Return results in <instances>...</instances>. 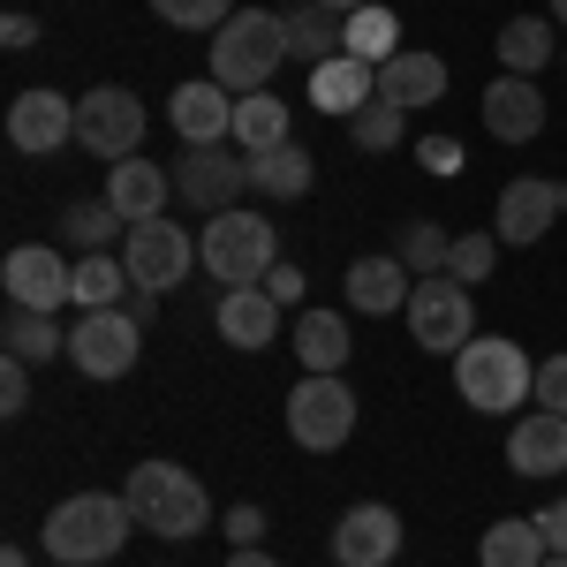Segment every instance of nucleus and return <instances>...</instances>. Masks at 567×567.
<instances>
[{
    "label": "nucleus",
    "mask_w": 567,
    "mask_h": 567,
    "mask_svg": "<svg viewBox=\"0 0 567 567\" xmlns=\"http://www.w3.org/2000/svg\"><path fill=\"white\" fill-rule=\"evenodd\" d=\"M243 189H250V159L243 152H227V144H182V159H175L182 205H197V213L213 219V213H235Z\"/></svg>",
    "instance_id": "obj_10"
},
{
    "label": "nucleus",
    "mask_w": 567,
    "mask_h": 567,
    "mask_svg": "<svg viewBox=\"0 0 567 567\" xmlns=\"http://www.w3.org/2000/svg\"><path fill=\"white\" fill-rule=\"evenodd\" d=\"M167 167H152V159H122V167H106V205L122 213V227H144V219H167Z\"/></svg>",
    "instance_id": "obj_21"
},
{
    "label": "nucleus",
    "mask_w": 567,
    "mask_h": 567,
    "mask_svg": "<svg viewBox=\"0 0 567 567\" xmlns=\"http://www.w3.org/2000/svg\"><path fill=\"white\" fill-rule=\"evenodd\" d=\"M371 99H379V69H371V61H355V53H333L326 69H310V106H318V114L355 122Z\"/></svg>",
    "instance_id": "obj_18"
},
{
    "label": "nucleus",
    "mask_w": 567,
    "mask_h": 567,
    "mask_svg": "<svg viewBox=\"0 0 567 567\" xmlns=\"http://www.w3.org/2000/svg\"><path fill=\"white\" fill-rule=\"evenodd\" d=\"M341 53H355V61H371V69H386L393 53H401V16L393 8H355L349 23H341Z\"/></svg>",
    "instance_id": "obj_30"
},
{
    "label": "nucleus",
    "mask_w": 567,
    "mask_h": 567,
    "mask_svg": "<svg viewBox=\"0 0 567 567\" xmlns=\"http://www.w3.org/2000/svg\"><path fill=\"white\" fill-rule=\"evenodd\" d=\"M560 219H567V182H560Z\"/></svg>",
    "instance_id": "obj_51"
},
{
    "label": "nucleus",
    "mask_w": 567,
    "mask_h": 567,
    "mask_svg": "<svg viewBox=\"0 0 567 567\" xmlns=\"http://www.w3.org/2000/svg\"><path fill=\"white\" fill-rule=\"evenodd\" d=\"M318 8H326V16H341V23H349L355 8H371V0H318Z\"/></svg>",
    "instance_id": "obj_47"
},
{
    "label": "nucleus",
    "mask_w": 567,
    "mask_h": 567,
    "mask_svg": "<svg viewBox=\"0 0 567 567\" xmlns=\"http://www.w3.org/2000/svg\"><path fill=\"white\" fill-rule=\"evenodd\" d=\"M484 130L499 136V144L545 136V91H537V76H499V84L484 91Z\"/></svg>",
    "instance_id": "obj_17"
},
{
    "label": "nucleus",
    "mask_w": 567,
    "mask_h": 567,
    "mask_svg": "<svg viewBox=\"0 0 567 567\" xmlns=\"http://www.w3.org/2000/svg\"><path fill=\"white\" fill-rule=\"evenodd\" d=\"M213 326L227 349H272L280 341V303H272V288H227Z\"/></svg>",
    "instance_id": "obj_19"
},
{
    "label": "nucleus",
    "mask_w": 567,
    "mask_h": 567,
    "mask_svg": "<svg viewBox=\"0 0 567 567\" xmlns=\"http://www.w3.org/2000/svg\"><path fill=\"white\" fill-rule=\"evenodd\" d=\"M76 144H84L91 159H136V144H144V99L122 84H99L76 99Z\"/></svg>",
    "instance_id": "obj_9"
},
{
    "label": "nucleus",
    "mask_w": 567,
    "mask_h": 567,
    "mask_svg": "<svg viewBox=\"0 0 567 567\" xmlns=\"http://www.w3.org/2000/svg\"><path fill=\"white\" fill-rule=\"evenodd\" d=\"M258 288H272V303H280V310H288V303H303V265H288V258H280V265H272V272L258 280Z\"/></svg>",
    "instance_id": "obj_41"
},
{
    "label": "nucleus",
    "mask_w": 567,
    "mask_h": 567,
    "mask_svg": "<svg viewBox=\"0 0 567 567\" xmlns=\"http://www.w3.org/2000/svg\"><path fill=\"white\" fill-rule=\"evenodd\" d=\"M227 537H235V545H258V537H265V507H250V499L227 507Z\"/></svg>",
    "instance_id": "obj_42"
},
{
    "label": "nucleus",
    "mask_w": 567,
    "mask_h": 567,
    "mask_svg": "<svg viewBox=\"0 0 567 567\" xmlns=\"http://www.w3.org/2000/svg\"><path fill=\"white\" fill-rule=\"evenodd\" d=\"M0 341H8V355H23V363H53V355H69L61 318H53V310H23V303H8V318H0Z\"/></svg>",
    "instance_id": "obj_28"
},
{
    "label": "nucleus",
    "mask_w": 567,
    "mask_h": 567,
    "mask_svg": "<svg viewBox=\"0 0 567 567\" xmlns=\"http://www.w3.org/2000/svg\"><path fill=\"white\" fill-rule=\"evenodd\" d=\"M439 91H446V61L439 53H424V45H401L386 69H379V99L386 106H439Z\"/></svg>",
    "instance_id": "obj_22"
},
{
    "label": "nucleus",
    "mask_w": 567,
    "mask_h": 567,
    "mask_svg": "<svg viewBox=\"0 0 567 567\" xmlns=\"http://www.w3.org/2000/svg\"><path fill=\"white\" fill-rule=\"evenodd\" d=\"M537 529H545V545H553V553H567V499L537 507Z\"/></svg>",
    "instance_id": "obj_43"
},
{
    "label": "nucleus",
    "mask_w": 567,
    "mask_h": 567,
    "mask_svg": "<svg viewBox=\"0 0 567 567\" xmlns=\"http://www.w3.org/2000/svg\"><path fill=\"white\" fill-rule=\"evenodd\" d=\"M401 130H409V114H401V106H386V99H371V106L349 122V144H355V152H393V144H401Z\"/></svg>",
    "instance_id": "obj_35"
},
{
    "label": "nucleus",
    "mask_w": 567,
    "mask_h": 567,
    "mask_svg": "<svg viewBox=\"0 0 567 567\" xmlns=\"http://www.w3.org/2000/svg\"><path fill=\"white\" fill-rule=\"evenodd\" d=\"M243 159H250V189H258V197H280V205L303 197L310 182H318V167H310V152L296 144V136L272 144V152H243Z\"/></svg>",
    "instance_id": "obj_26"
},
{
    "label": "nucleus",
    "mask_w": 567,
    "mask_h": 567,
    "mask_svg": "<svg viewBox=\"0 0 567 567\" xmlns=\"http://www.w3.org/2000/svg\"><path fill=\"white\" fill-rule=\"evenodd\" d=\"M114 227H122V213H114L106 197H91V205H69V219H61V235H69L84 258H91V250H106V235H114Z\"/></svg>",
    "instance_id": "obj_36"
},
{
    "label": "nucleus",
    "mask_w": 567,
    "mask_h": 567,
    "mask_svg": "<svg viewBox=\"0 0 567 567\" xmlns=\"http://www.w3.org/2000/svg\"><path fill=\"white\" fill-rule=\"evenodd\" d=\"M409 265L393 258H349V310H363V318H393V310L409 303Z\"/></svg>",
    "instance_id": "obj_23"
},
{
    "label": "nucleus",
    "mask_w": 567,
    "mask_h": 567,
    "mask_svg": "<svg viewBox=\"0 0 567 567\" xmlns=\"http://www.w3.org/2000/svg\"><path fill=\"white\" fill-rule=\"evenodd\" d=\"M197 258L213 272L219 288H258L265 272L280 265V235H272V219L265 213H213L205 219V243H197Z\"/></svg>",
    "instance_id": "obj_5"
},
{
    "label": "nucleus",
    "mask_w": 567,
    "mask_h": 567,
    "mask_svg": "<svg viewBox=\"0 0 567 567\" xmlns=\"http://www.w3.org/2000/svg\"><path fill=\"white\" fill-rule=\"evenodd\" d=\"M553 31H560L553 16H507V23H499V45H492V53H499V69H507V76H537V69L560 53Z\"/></svg>",
    "instance_id": "obj_25"
},
{
    "label": "nucleus",
    "mask_w": 567,
    "mask_h": 567,
    "mask_svg": "<svg viewBox=\"0 0 567 567\" xmlns=\"http://www.w3.org/2000/svg\"><path fill=\"white\" fill-rule=\"evenodd\" d=\"M227 567H280V560H272V553H258V545H235V560H227Z\"/></svg>",
    "instance_id": "obj_46"
},
{
    "label": "nucleus",
    "mask_w": 567,
    "mask_h": 567,
    "mask_svg": "<svg viewBox=\"0 0 567 567\" xmlns=\"http://www.w3.org/2000/svg\"><path fill=\"white\" fill-rule=\"evenodd\" d=\"M355 432V393L341 371H310L303 386L288 393V439L303 446V454H333V446H349Z\"/></svg>",
    "instance_id": "obj_6"
},
{
    "label": "nucleus",
    "mask_w": 567,
    "mask_h": 567,
    "mask_svg": "<svg viewBox=\"0 0 567 567\" xmlns=\"http://www.w3.org/2000/svg\"><path fill=\"white\" fill-rule=\"evenodd\" d=\"M136 355H144V326H136L130 310H84L76 326H69V363L84 371V379H130Z\"/></svg>",
    "instance_id": "obj_8"
},
{
    "label": "nucleus",
    "mask_w": 567,
    "mask_h": 567,
    "mask_svg": "<svg viewBox=\"0 0 567 567\" xmlns=\"http://www.w3.org/2000/svg\"><path fill=\"white\" fill-rule=\"evenodd\" d=\"M553 23H567V0H553Z\"/></svg>",
    "instance_id": "obj_49"
},
{
    "label": "nucleus",
    "mask_w": 567,
    "mask_h": 567,
    "mask_svg": "<svg viewBox=\"0 0 567 567\" xmlns=\"http://www.w3.org/2000/svg\"><path fill=\"white\" fill-rule=\"evenodd\" d=\"M560 219V182H537V175H523V182H507L499 189V205H492V235L499 243H537L545 227Z\"/></svg>",
    "instance_id": "obj_16"
},
{
    "label": "nucleus",
    "mask_w": 567,
    "mask_h": 567,
    "mask_svg": "<svg viewBox=\"0 0 567 567\" xmlns=\"http://www.w3.org/2000/svg\"><path fill=\"white\" fill-rule=\"evenodd\" d=\"M537 409L567 416V355H545V363H537Z\"/></svg>",
    "instance_id": "obj_40"
},
{
    "label": "nucleus",
    "mask_w": 567,
    "mask_h": 567,
    "mask_svg": "<svg viewBox=\"0 0 567 567\" xmlns=\"http://www.w3.org/2000/svg\"><path fill=\"white\" fill-rule=\"evenodd\" d=\"M454 393H462L477 416H507V409H523L529 393H537V371H529V355L515 349V341L477 333L470 349L454 355Z\"/></svg>",
    "instance_id": "obj_4"
},
{
    "label": "nucleus",
    "mask_w": 567,
    "mask_h": 567,
    "mask_svg": "<svg viewBox=\"0 0 567 567\" xmlns=\"http://www.w3.org/2000/svg\"><path fill=\"white\" fill-rule=\"evenodd\" d=\"M545 567H567V553H553V560H545Z\"/></svg>",
    "instance_id": "obj_50"
},
{
    "label": "nucleus",
    "mask_w": 567,
    "mask_h": 567,
    "mask_svg": "<svg viewBox=\"0 0 567 567\" xmlns=\"http://www.w3.org/2000/svg\"><path fill=\"white\" fill-rule=\"evenodd\" d=\"M167 122L182 130V144H235V91L197 76L167 99Z\"/></svg>",
    "instance_id": "obj_15"
},
{
    "label": "nucleus",
    "mask_w": 567,
    "mask_h": 567,
    "mask_svg": "<svg viewBox=\"0 0 567 567\" xmlns=\"http://www.w3.org/2000/svg\"><path fill=\"white\" fill-rule=\"evenodd\" d=\"M560 61H567V45H560Z\"/></svg>",
    "instance_id": "obj_52"
},
{
    "label": "nucleus",
    "mask_w": 567,
    "mask_h": 567,
    "mask_svg": "<svg viewBox=\"0 0 567 567\" xmlns=\"http://www.w3.org/2000/svg\"><path fill=\"white\" fill-rule=\"evenodd\" d=\"M545 560H553V545H545L537 515H499L477 537V567H545Z\"/></svg>",
    "instance_id": "obj_24"
},
{
    "label": "nucleus",
    "mask_w": 567,
    "mask_h": 567,
    "mask_svg": "<svg viewBox=\"0 0 567 567\" xmlns=\"http://www.w3.org/2000/svg\"><path fill=\"white\" fill-rule=\"evenodd\" d=\"M272 144H288V99L272 91L235 99V152H272Z\"/></svg>",
    "instance_id": "obj_31"
},
{
    "label": "nucleus",
    "mask_w": 567,
    "mask_h": 567,
    "mask_svg": "<svg viewBox=\"0 0 567 567\" xmlns=\"http://www.w3.org/2000/svg\"><path fill=\"white\" fill-rule=\"evenodd\" d=\"M23 409H31V363L8 355L0 363V416H23Z\"/></svg>",
    "instance_id": "obj_39"
},
{
    "label": "nucleus",
    "mask_w": 567,
    "mask_h": 567,
    "mask_svg": "<svg viewBox=\"0 0 567 567\" xmlns=\"http://www.w3.org/2000/svg\"><path fill=\"white\" fill-rule=\"evenodd\" d=\"M0 567H31V560H23V545H8V553H0Z\"/></svg>",
    "instance_id": "obj_48"
},
{
    "label": "nucleus",
    "mask_w": 567,
    "mask_h": 567,
    "mask_svg": "<svg viewBox=\"0 0 567 567\" xmlns=\"http://www.w3.org/2000/svg\"><path fill=\"white\" fill-rule=\"evenodd\" d=\"M288 349L303 355V371H349V349H355V341H349V318H341V310H303Z\"/></svg>",
    "instance_id": "obj_27"
},
{
    "label": "nucleus",
    "mask_w": 567,
    "mask_h": 567,
    "mask_svg": "<svg viewBox=\"0 0 567 567\" xmlns=\"http://www.w3.org/2000/svg\"><path fill=\"white\" fill-rule=\"evenodd\" d=\"M130 288H136V280H130V265L114 258V250H91V258L76 265V303H84V310H122V303H130Z\"/></svg>",
    "instance_id": "obj_32"
},
{
    "label": "nucleus",
    "mask_w": 567,
    "mask_h": 567,
    "mask_svg": "<svg viewBox=\"0 0 567 567\" xmlns=\"http://www.w3.org/2000/svg\"><path fill=\"white\" fill-rule=\"evenodd\" d=\"M393 258L409 265L416 280H432V272H446V258H454V235L432 227V219H409V227L393 235Z\"/></svg>",
    "instance_id": "obj_33"
},
{
    "label": "nucleus",
    "mask_w": 567,
    "mask_h": 567,
    "mask_svg": "<svg viewBox=\"0 0 567 567\" xmlns=\"http://www.w3.org/2000/svg\"><path fill=\"white\" fill-rule=\"evenodd\" d=\"M492 265H499V235H484V227H470V235H454V258H446V280L477 288V280H492Z\"/></svg>",
    "instance_id": "obj_34"
},
{
    "label": "nucleus",
    "mask_w": 567,
    "mask_h": 567,
    "mask_svg": "<svg viewBox=\"0 0 567 567\" xmlns=\"http://www.w3.org/2000/svg\"><path fill=\"white\" fill-rule=\"evenodd\" d=\"M0 45H8V53H31V45H39V23H31V16H8V23H0Z\"/></svg>",
    "instance_id": "obj_44"
},
{
    "label": "nucleus",
    "mask_w": 567,
    "mask_h": 567,
    "mask_svg": "<svg viewBox=\"0 0 567 567\" xmlns=\"http://www.w3.org/2000/svg\"><path fill=\"white\" fill-rule=\"evenodd\" d=\"M280 61H288V16L280 8H235L213 31V84H227L235 99L265 91Z\"/></svg>",
    "instance_id": "obj_2"
},
{
    "label": "nucleus",
    "mask_w": 567,
    "mask_h": 567,
    "mask_svg": "<svg viewBox=\"0 0 567 567\" xmlns=\"http://www.w3.org/2000/svg\"><path fill=\"white\" fill-rule=\"evenodd\" d=\"M130 515L136 529H152V537H205L213 529V499H205V484L189 477L182 462H136L130 470Z\"/></svg>",
    "instance_id": "obj_3"
},
{
    "label": "nucleus",
    "mask_w": 567,
    "mask_h": 567,
    "mask_svg": "<svg viewBox=\"0 0 567 567\" xmlns=\"http://www.w3.org/2000/svg\"><path fill=\"white\" fill-rule=\"evenodd\" d=\"M0 288H8V303H23V310H61V303H76V265L61 258L53 243H16L8 265H0Z\"/></svg>",
    "instance_id": "obj_11"
},
{
    "label": "nucleus",
    "mask_w": 567,
    "mask_h": 567,
    "mask_svg": "<svg viewBox=\"0 0 567 567\" xmlns=\"http://www.w3.org/2000/svg\"><path fill=\"white\" fill-rule=\"evenodd\" d=\"M8 144L31 152V159H53L61 144H76V99H61V91H23V99L8 106Z\"/></svg>",
    "instance_id": "obj_13"
},
{
    "label": "nucleus",
    "mask_w": 567,
    "mask_h": 567,
    "mask_svg": "<svg viewBox=\"0 0 567 567\" xmlns=\"http://www.w3.org/2000/svg\"><path fill=\"white\" fill-rule=\"evenodd\" d=\"M507 470H515V477H560L567 470V416H553V409L523 416V424L507 432Z\"/></svg>",
    "instance_id": "obj_20"
},
{
    "label": "nucleus",
    "mask_w": 567,
    "mask_h": 567,
    "mask_svg": "<svg viewBox=\"0 0 567 567\" xmlns=\"http://www.w3.org/2000/svg\"><path fill=\"white\" fill-rule=\"evenodd\" d=\"M416 167L439 175V182H454L462 175V144H454V136H416Z\"/></svg>",
    "instance_id": "obj_38"
},
{
    "label": "nucleus",
    "mask_w": 567,
    "mask_h": 567,
    "mask_svg": "<svg viewBox=\"0 0 567 567\" xmlns=\"http://www.w3.org/2000/svg\"><path fill=\"white\" fill-rule=\"evenodd\" d=\"M130 529L136 515L122 492H76L45 515V553H53V567H99L130 545Z\"/></svg>",
    "instance_id": "obj_1"
},
{
    "label": "nucleus",
    "mask_w": 567,
    "mask_h": 567,
    "mask_svg": "<svg viewBox=\"0 0 567 567\" xmlns=\"http://www.w3.org/2000/svg\"><path fill=\"white\" fill-rule=\"evenodd\" d=\"M333 53H341V16H326L318 0H296V8H288V61L326 69Z\"/></svg>",
    "instance_id": "obj_29"
},
{
    "label": "nucleus",
    "mask_w": 567,
    "mask_h": 567,
    "mask_svg": "<svg viewBox=\"0 0 567 567\" xmlns=\"http://www.w3.org/2000/svg\"><path fill=\"white\" fill-rule=\"evenodd\" d=\"M122 265H130V280L136 288H182V272L197 265V243L182 235L175 219H144V227H130L122 235Z\"/></svg>",
    "instance_id": "obj_12"
},
{
    "label": "nucleus",
    "mask_w": 567,
    "mask_h": 567,
    "mask_svg": "<svg viewBox=\"0 0 567 567\" xmlns=\"http://www.w3.org/2000/svg\"><path fill=\"white\" fill-rule=\"evenodd\" d=\"M136 326H152V310H159V288H130V303H122Z\"/></svg>",
    "instance_id": "obj_45"
},
{
    "label": "nucleus",
    "mask_w": 567,
    "mask_h": 567,
    "mask_svg": "<svg viewBox=\"0 0 567 567\" xmlns=\"http://www.w3.org/2000/svg\"><path fill=\"white\" fill-rule=\"evenodd\" d=\"M393 553H401V515L379 499H363L333 523V560L341 567H393Z\"/></svg>",
    "instance_id": "obj_14"
},
{
    "label": "nucleus",
    "mask_w": 567,
    "mask_h": 567,
    "mask_svg": "<svg viewBox=\"0 0 567 567\" xmlns=\"http://www.w3.org/2000/svg\"><path fill=\"white\" fill-rule=\"evenodd\" d=\"M175 31H219L227 16H235V0H152Z\"/></svg>",
    "instance_id": "obj_37"
},
{
    "label": "nucleus",
    "mask_w": 567,
    "mask_h": 567,
    "mask_svg": "<svg viewBox=\"0 0 567 567\" xmlns=\"http://www.w3.org/2000/svg\"><path fill=\"white\" fill-rule=\"evenodd\" d=\"M409 333H416V349H432V355H462L470 341H477L470 288H462V280H446V272L416 280V288H409Z\"/></svg>",
    "instance_id": "obj_7"
}]
</instances>
